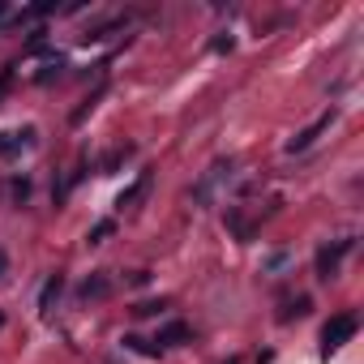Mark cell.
Segmentation results:
<instances>
[{
	"mask_svg": "<svg viewBox=\"0 0 364 364\" xmlns=\"http://www.w3.org/2000/svg\"><path fill=\"white\" fill-rule=\"evenodd\" d=\"M355 330H360L355 313H338V317H330V321L321 326V351H326V355H330V351H338L343 343H351V338H355Z\"/></svg>",
	"mask_w": 364,
	"mask_h": 364,
	"instance_id": "6da1fadb",
	"label": "cell"
},
{
	"mask_svg": "<svg viewBox=\"0 0 364 364\" xmlns=\"http://www.w3.org/2000/svg\"><path fill=\"white\" fill-rule=\"evenodd\" d=\"M351 245H355V240H334V245L317 249V262H313V266H317V279H334V274H338V262L351 253Z\"/></svg>",
	"mask_w": 364,
	"mask_h": 364,
	"instance_id": "7a4b0ae2",
	"label": "cell"
},
{
	"mask_svg": "<svg viewBox=\"0 0 364 364\" xmlns=\"http://www.w3.org/2000/svg\"><path fill=\"white\" fill-rule=\"evenodd\" d=\"M321 129H330V112H321V116H317V120H313L309 129H300V133H296V137L287 141V150H291V154H296V150H309V146L317 141V133H321Z\"/></svg>",
	"mask_w": 364,
	"mask_h": 364,
	"instance_id": "3957f363",
	"label": "cell"
},
{
	"mask_svg": "<svg viewBox=\"0 0 364 364\" xmlns=\"http://www.w3.org/2000/svg\"><path fill=\"white\" fill-rule=\"evenodd\" d=\"M26 146H35V129H22V133H0V154H22Z\"/></svg>",
	"mask_w": 364,
	"mask_h": 364,
	"instance_id": "277c9868",
	"label": "cell"
},
{
	"mask_svg": "<svg viewBox=\"0 0 364 364\" xmlns=\"http://www.w3.org/2000/svg\"><path fill=\"white\" fill-rule=\"evenodd\" d=\"M185 338H189V326H185V321H171V326H163V330H159V338H154V343H159V351H163V347H180Z\"/></svg>",
	"mask_w": 364,
	"mask_h": 364,
	"instance_id": "5b68a950",
	"label": "cell"
},
{
	"mask_svg": "<svg viewBox=\"0 0 364 364\" xmlns=\"http://www.w3.org/2000/svg\"><path fill=\"white\" fill-rule=\"evenodd\" d=\"M60 291H65V274H52V279L43 283V291H39V309L52 313V304L60 300Z\"/></svg>",
	"mask_w": 364,
	"mask_h": 364,
	"instance_id": "8992f818",
	"label": "cell"
},
{
	"mask_svg": "<svg viewBox=\"0 0 364 364\" xmlns=\"http://www.w3.org/2000/svg\"><path fill=\"white\" fill-rule=\"evenodd\" d=\"M146 189H150V171H141V176H137V185H129V189L120 193V202H116V206H133Z\"/></svg>",
	"mask_w": 364,
	"mask_h": 364,
	"instance_id": "52a82bcc",
	"label": "cell"
},
{
	"mask_svg": "<svg viewBox=\"0 0 364 364\" xmlns=\"http://www.w3.org/2000/svg\"><path fill=\"white\" fill-rule=\"evenodd\" d=\"M82 296H86V300H99V296H107V279H103V274L86 279V283H82Z\"/></svg>",
	"mask_w": 364,
	"mask_h": 364,
	"instance_id": "ba28073f",
	"label": "cell"
},
{
	"mask_svg": "<svg viewBox=\"0 0 364 364\" xmlns=\"http://www.w3.org/2000/svg\"><path fill=\"white\" fill-rule=\"evenodd\" d=\"M112 232H116V223H112V219H103V223H95V228H90V245H99V240H107Z\"/></svg>",
	"mask_w": 364,
	"mask_h": 364,
	"instance_id": "9c48e42d",
	"label": "cell"
},
{
	"mask_svg": "<svg viewBox=\"0 0 364 364\" xmlns=\"http://www.w3.org/2000/svg\"><path fill=\"white\" fill-rule=\"evenodd\" d=\"M14 198H18V202L31 198V180H18V185H14Z\"/></svg>",
	"mask_w": 364,
	"mask_h": 364,
	"instance_id": "30bf717a",
	"label": "cell"
},
{
	"mask_svg": "<svg viewBox=\"0 0 364 364\" xmlns=\"http://www.w3.org/2000/svg\"><path fill=\"white\" fill-rule=\"evenodd\" d=\"M5 270H9V253L0 249V279H5Z\"/></svg>",
	"mask_w": 364,
	"mask_h": 364,
	"instance_id": "8fae6325",
	"label": "cell"
},
{
	"mask_svg": "<svg viewBox=\"0 0 364 364\" xmlns=\"http://www.w3.org/2000/svg\"><path fill=\"white\" fill-rule=\"evenodd\" d=\"M0 326H5V313H0Z\"/></svg>",
	"mask_w": 364,
	"mask_h": 364,
	"instance_id": "7c38bea8",
	"label": "cell"
},
{
	"mask_svg": "<svg viewBox=\"0 0 364 364\" xmlns=\"http://www.w3.org/2000/svg\"><path fill=\"white\" fill-rule=\"evenodd\" d=\"M228 364H240V360H228Z\"/></svg>",
	"mask_w": 364,
	"mask_h": 364,
	"instance_id": "4fadbf2b",
	"label": "cell"
},
{
	"mask_svg": "<svg viewBox=\"0 0 364 364\" xmlns=\"http://www.w3.org/2000/svg\"><path fill=\"white\" fill-rule=\"evenodd\" d=\"M0 14H5V5H0Z\"/></svg>",
	"mask_w": 364,
	"mask_h": 364,
	"instance_id": "5bb4252c",
	"label": "cell"
}]
</instances>
